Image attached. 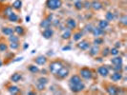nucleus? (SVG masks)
Wrapping results in <instances>:
<instances>
[{"label":"nucleus","instance_id":"nucleus-1","mask_svg":"<svg viewBox=\"0 0 127 95\" xmlns=\"http://www.w3.org/2000/svg\"><path fill=\"white\" fill-rule=\"evenodd\" d=\"M46 6L48 9L52 11H56L62 6V1L61 0H47Z\"/></svg>","mask_w":127,"mask_h":95},{"label":"nucleus","instance_id":"nucleus-2","mask_svg":"<svg viewBox=\"0 0 127 95\" xmlns=\"http://www.w3.org/2000/svg\"><path fill=\"white\" fill-rule=\"evenodd\" d=\"M62 67H63V64H62L61 61H54V62H52V63L50 64L49 69H50L51 73L56 75V74L58 72V70H59Z\"/></svg>","mask_w":127,"mask_h":95},{"label":"nucleus","instance_id":"nucleus-3","mask_svg":"<svg viewBox=\"0 0 127 95\" xmlns=\"http://www.w3.org/2000/svg\"><path fill=\"white\" fill-rule=\"evenodd\" d=\"M79 73H80L81 77L84 78V79H86V80H90V79H92L93 77L92 70L90 69H88V68L81 69L80 70H79Z\"/></svg>","mask_w":127,"mask_h":95},{"label":"nucleus","instance_id":"nucleus-4","mask_svg":"<svg viewBox=\"0 0 127 95\" xmlns=\"http://www.w3.org/2000/svg\"><path fill=\"white\" fill-rule=\"evenodd\" d=\"M70 88L74 93H78V92L85 89V85L83 84V82H80L78 84L70 85Z\"/></svg>","mask_w":127,"mask_h":95},{"label":"nucleus","instance_id":"nucleus-5","mask_svg":"<svg viewBox=\"0 0 127 95\" xmlns=\"http://www.w3.org/2000/svg\"><path fill=\"white\" fill-rule=\"evenodd\" d=\"M70 73V70H69V69L67 68V67H62L59 70H58V72L56 75H58V77L59 78V79H65L68 75H69Z\"/></svg>","mask_w":127,"mask_h":95},{"label":"nucleus","instance_id":"nucleus-6","mask_svg":"<svg viewBox=\"0 0 127 95\" xmlns=\"http://www.w3.org/2000/svg\"><path fill=\"white\" fill-rule=\"evenodd\" d=\"M106 91L111 95H116L117 93H119V88L117 87L116 86H108L106 87Z\"/></svg>","mask_w":127,"mask_h":95},{"label":"nucleus","instance_id":"nucleus-7","mask_svg":"<svg viewBox=\"0 0 127 95\" xmlns=\"http://www.w3.org/2000/svg\"><path fill=\"white\" fill-rule=\"evenodd\" d=\"M78 48L81 50V51H86V50H88L89 48H90V43L88 42L87 40H82L81 42H79L78 45Z\"/></svg>","mask_w":127,"mask_h":95},{"label":"nucleus","instance_id":"nucleus-8","mask_svg":"<svg viewBox=\"0 0 127 95\" xmlns=\"http://www.w3.org/2000/svg\"><path fill=\"white\" fill-rule=\"evenodd\" d=\"M35 63L39 65V66H43L47 63V57L43 55H39L36 58H35Z\"/></svg>","mask_w":127,"mask_h":95},{"label":"nucleus","instance_id":"nucleus-9","mask_svg":"<svg viewBox=\"0 0 127 95\" xmlns=\"http://www.w3.org/2000/svg\"><path fill=\"white\" fill-rule=\"evenodd\" d=\"M98 72L99 75H101L102 77H107L109 75V69L105 66H101V67H99L98 69Z\"/></svg>","mask_w":127,"mask_h":95},{"label":"nucleus","instance_id":"nucleus-10","mask_svg":"<svg viewBox=\"0 0 127 95\" xmlns=\"http://www.w3.org/2000/svg\"><path fill=\"white\" fill-rule=\"evenodd\" d=\"M66 25L70 30H74V29L77 28V22L74 18H68L66 20Z\"/></svg>","mask_w":127,"mask_h":95},{"label":"nucleus","instance_id":"nucleus-11","mask_svg":"<svg viewBox=\"0 0 127 95\" xmlns=\"http://www.w3.org/2000/svg\"><path fill=\"white\" fill-rule=\"evenodd\" d=\"M54 34V32L51 30V29H45L43 32H42V36L45 38V39H50Z\"/></svg>","mask_w":127,"mask_h":95},{"label":"nucleus","instance_id":"nucleus-12","mask_svg":"<svg viewBox=\"0 0 127 95\" xmlns=\"http://www.w3.org/2000/svg\"><path fill=\"white\" fill-rule=\"evenodd\" d=\"M122 78V74L120 71H116L115 73H113L111 75V80L114 82H117Z\"/></svg>","mask_w":127,"mask_h":95},{"label":"nucleus","instance_id":"nucleus-13","mask_svg":"<svg viewBox=\"0 0 127 95\" xmlns=\"http://www.w3.org/2000/svg\"><path fill=\"white\" fill-rule=\"evenodd\" d=\"M80 82H82V81H81L80 76H78V75H73L71 77V79H70V85L78 84Z\"/></svg>","mask_w":127,"mask_h":95},{"label":"nucleus","instance_id":"nucleus-14","mask_svg":"<svg viewBox=\"0 0 127 95\" xmlns=\"http://www.w3.org/2000/svg\"><path fill=\"white\" fill-rule=\"evenodd\" d=\"M91 7L96 11H99L102 9V4L100 2H98V0H95L93 3H91Z\"/></svg>","mask_w":127,"mask_h":95},{"label":"nucleus","instance_id":"nucleus-15","mask_svg":"<svg viewBox=\"0 0 127 95\" xmlns=\"http://www.w3.org/2000/svg\"><path fill=\"white\" fill-rule=\"evenodd\" d=\"M98 52H99V47H98V45H95V46H93L92 48H90V51H89L90 55L96 56Z\"/></svg>","mask_w":127,"mask_h":95},{"label":"nucleus","instance_id":"nucleus-16","mask_svg":"<svg viewBox=\"0 0 127 95\" xmlns=\"http://www.w3.org/2000/svg\"><path fill=\"white\" fill-rule=\"evenodd\" d=\"M21 78H22V75H21V73L15 72V73H13L12 76H11V81L14 82V83H17V82H19V81L21 80Z\"/></svg>","mask_w":127,"mask_h":95},{"label":"nucleus","instance_id":"nucleus-17","mask_svg":"<svg viewBox=\"0 0 127 95\" xmlns=\"http://www.w3.org/2000/svg\"><path fill=\"white\" fill-rule=\"evenodd\" d=\"M92 33L94 36H96V37H99L101 34H103L104 32L103 30H101L100 28H94L92 30Z\"/></svg>","mask_w":127,"mask_h":95},{"label":"nucleus","instance_id":"nucleus-18","mask_svg":"<svg viewBox=\"0 0 127 95\" xmlns=\"http://www.w3.org/2000/svg\"><path fill=\"white\" fill-rule=\"evenodd\" d=\"M51 24H52V22L50 21L49 19H44L40 23V27L43 28V29H49L51 27Z\"/></svg>","mask_w":127,"mask_h":95},{"label":"nucleus","instance_id":"nucleus-19","mask_svg":"<svg viewBox=\"0 0 127 95\" xmlns=\"http://www.w3.org/2000/svg\"><path fill=\"white\" fill-rule=\"evenodd\" d=\"M8 90H9V92H10L11 94H17V93L20 91L19 87H17L16 86H9V87H8Z\"/></svg>","mask_w":127,"mask_h":95},{"label":"nucleus","instance_id":"nucleus-20","mask_svg":"<svg viewBox=\"0 0 127 95\" xmlns=\"http://www.w3.org/2000/svg\"><path fill=\"white\" fill-rule=\"evenodd\" d=\"M14 32V30H12V28H3L2 29V33L5 35H12Z\"/></svg>","mask_w":127,"mask_h":95},{"label":"nucleus","instance_id":"nucleus-21","mask_svg":"<svg viewBox=\"0 0 127 95\" xmlns=\"http://www.w3.org/2000/svg\"><path fill=\"white\" fill-rule=\"evenodd\" d=\"M7 17L11 22H18V16L14 12H11Z\"/></svg>","mask_w":127,"mask_h":95},{"label":"nucleus","instance_id":"nucleus-22","mask_svg":"<svg viewBox=\"0 0 127 95\" xmlns=\"http://www.w3.org/2000/svg\"><path fill=\"white\" fill-rule=\"evenodd\" d=\"M108 26H109V21H107V20H100L98 22V28H100L101 30L106 29Z\"/></svg>","mask_w":127,"mask_h":95},{"label":"nucleus","instance_id":"nucleus-23","mask_svg":"<svg viewBox=\"0 0 127 95\" xmlns=\"http://www.w3.org/2000/svg\"><path fill=\"white\" fill-rule=\"evenodd\" d=\"M21 6H22V1L21 0H15L13 2V4H12V8L15 9V10H20Z\"/></svg>","mask_w":127,"mask_h":95},{"label":"nucleus","instance_id":"nucleus-24","mask_svg":"<svg viewBox=\"0 0 127 95\" xmlns=\"http://www.w3.org/2000/svg\"><path fill=\"white\" fill-rule=\"evenodd\" d=\"M111 63L113 65H122V58L121 57H115L113 59H111Z\"/></svg>","mask_w":127,"mask_h":95},{"label":"nucleus","instance_id":"nucleus-25","mask_svg":"<svg viewBox=\"0 0 127 95\" xmlns=\"http://www.w3.org/2000/svg\"><path fill=\"white\" fill-rule=\"evenodd\" d=\"M14 32H16L18 35H23L24 33H25L24 28L23 27H21V26H16V27L14 28Z\"/></svg>","mask_w":127,"mask_h":95},{"label":"nucleus","instance_id":"nucleus-26","mask_svg":"<svg viewBox=\"0 0 127 95\" xmlns=\"http://www.w3.org/2000/svg\"><path fill=\"white\" fill-rule=\"evenodd\" d=\"M82 35H83V33H82L81 32H75V33H74V35H73L74 40H75V41H78V40H80L81 37H82Z\"/></svg>","mask_w":127,"mask_h":95},{"label":"nucleus","instance_id":"nucleus-27","mask_svg":"<svg viewBox=\"0 0 127 95\" xmlns=\"http://www.w3.org/2000/svg\"><path fill=\"white\" fill-rule=\"evenodd\" d=\"M28 69H29L31 72H33V73H36V72L39 71V69H38L37 67L34 66V65H30V66L28 67Z\"/></svg>","mask_w":127,"mask_h":95},{"label":"nucleus","instance_id":"nucleus-28","mask_svg":"<svg viewBox=\"0 0 127 95\" xmlns=\"http://www.w3.org/2000/svg\"><path fill=\"white\" fill-rule=\"evenodd\" d=\"M61 36H62V39H66V40H67V39H69L70 37L72 36V34H71V32H70V31H66V32H64L62 33Z\"/></svg>","mask_w":127,"mask_h":95},{"label":"nucleus","instance_id":"nucleus-29","mask_svg":"<svg viewBox=\"0 0 127 95\" xmlns=\"http://www.w3.org/2000/svg\"><path fill=\"white\" fill-rule=\"evenodd\" d=\"M48 78L46 77H39L38 79H37V83H40V84H43V85H46L48 83Z\"/></svg>","mask_w":127,"mask_h":95},{"label":"nucleus","instance_id":"nucleus-30","mask_svg":"<svg viewBox=\"0 0 127 95\" xmlns=\"http://www.w3.org/2000/svg\"><path fill=\"white\" fill-rule=\"evenodd\" d=\"M75 8L77 9V10H81V9H83V3L81 2V1H77L76 3H75Z\"/></svg>","mask_w":127,"mask_h":95},{"label":"nucleus","instance_id":"nucleus-31","mask_svg":"<svg viewBox=\"0 0 127 95\" xmlns=\"http://www.w3.org/2000/svg\"><path fill=\"white\" fill-rule=\"evenodd\" d=\"M7 50H8L7 44H5V43H3V42L0 43V52H6Z\"/></svg>","mask_w":127,"mask_h":95},{"label":"nucleus","instance_id":"nucleus-32","mask_svg":"<svg viewBox=\"0 0 127 95\" xmlns=\"http://www.w3.org/2000/svg\"><path fill=\"white\" fill-rule=\"evenodd\" d=\"M9 41L10 42H19V38L12 34V35H9Z\"/></svg>","mask_w":127,"mask_h":95},{"label":"nucleus","instance_id":"nucleus-33","mask_svg":"<svg viewBox=\"0 0 127 95\" xmlns=\"http://www.w3.org/2000/svg\"><path fill=\"white\" fill-rule=\"evenodd\" d=\"M10 48L12 50H17L19 48V43L18 42H11L10 44Z\"/></svg>","mask_w":127,"mask_h":95},{"label":"nucleus","instance_id":"nucleus-34","mask_svg":"<svg viewBox=\"0 0 127 95\" xmlns=\"http://www.w3.org/2000/svg\"><path fill=\"white\" fill-rule=\"evenodd\" d=\"M113 19H114V14L111 11H108L106 13V20L107 21H112Z\"/></svg>","mask_w":127,"mask_h":95},{"label":"nucleus","instance_id":"nucleus-35","mask_svg":"<svg viewBox=\"0 0 127 95\" xmlns=\"http://www.w3.org/2000/svg\"><path fill=\"white\" fill-rule=\"evenodd\" d=\"M119 23H121L123 26H126L127 25V16L126 15H123V16L120 17V19H119Z\"/></svg>","mask_w":127,"mask_h":95},{"label":"nucleus","instance_id":"nucleus-36","mask_svg":"<svg viewBox=\"0 0 127 95\" xmlns=\"http://www.w3.org/2000/svg\"><path fill=\"white\" fill-rule=\"evenodd\" d=\"M101 54H102V56H103V57L108 56V55L110 54V49H109V48H105V49H103V50H102V52H101Z\"/></svg>","mask_w":127,"mask_h":95},{"label":"nucleus","instance_id":"nucleus-37","mask_svg":"<svg viewBox=\"0 0 127 95\" xmlns=\"http://www.w3.org/2000/svg\"><path fill=\"white\" fill-rule=\"evenodd\" d=\"M103 43V39L102 38H99V37H97L95 40H94V44L95 45H100Z\"/></svg>","mask_w":127,"mask_h":95},{"label":"nucleus","instance_id":"nucleus-38","mask_svg":"<svg viewBox=\"0 0 127 95\" xmlns=\"http://www.w3.org/2000/svg\"><path fill=\"white\" fill-rule=\"evenodd\" d=\"M118 49H117V48H113V49H111L110 50V54H112V55H117L118 54Z\"/></svg>","mask_w":127,"mask_h":95},{"label":"nucleus","instance_id":"nucleus-39","mask_svg":"<svg viewBox=\"0 0 127 95\" xmlns=\"http://www.w3.org/2000/svg\"><path fill=\"white\" fill-rule=\"evenodd\" d=\"M113 69L115 71H120L122 69V65H114V68Z\"/></svg>","mask_w":127,"mask_h":95},{"label":"nucleus","instance_id":"nucleus-40","mask_svg":"<svg viewBox=\"0 0 127 95\" xmlns=\"http://www.w3.org/2000/svg\"><path fill=\"white\" fill-rule=\"evenodd\" d=\"M11 12H12V7H8L6 10H5V15L6 16H8Z\"/></svg>","mask_w":127,"mask_h":95},{"label":"nucleus","instance_id":"nucleus-41","mask_svg":"<svg viewBox=\"0 0 127 95\" xmlns=\"http://www.w3.org/2000/svg\"><path fill=\"white\" fill-rule=\"evenodd\" d=\"M36 86H37V88H38L39 90H43V89L45 88V85L40 84V83H37V84H36Z\"/></svg>","mask_w":127,"mask_h":95},{"label":"nucleus","instance_id":"nucleus-42","mask_svg":"<svg viewBox=\"0 0 127 95\" xmlns=\"http://www.w3.org/2000/svg\"><path fill=\"white\" fill-rule=\"evenodd\" d=\"M83 6H84V8H86V9H90V8H91V3L88 2V1H85V2L83 3Z\"/></svg>","mask_w":127,"mask_h":95},{"label":"nucleus","instance_id":"nucleus-43","mask_svg":"<svg viewBox=\"0 0 127 95\" xmlns=\"http://www.w3.org/2000/svg\"><path fill=\"white\" fill-rule=\"evenodd\" d=\"M115 48H117V49L120 48V42H117V43H116V47H115Z\"/></svg>","mask_w":127,"mask_h":95},{"label":"nucleus","instance_id":"nucleus-44","mask_svg":"<svg viewBox=\"0 0 127 95\" xmlns=\"http://www.w3.org/2000/svg\"><path fill=\"white\" fill-rule=\"evenodd\" d=\"M68 50H71L70 47H63L62 48V51H68Z\"/></svg>","mask_w":127,"mask_h":95},{"label":"nucleus","instance_id":"nucleus-45","mask_svg":"<svg viewBox=\"0 0 127 95\" xmlns=\"http://www.w3.org/2000/svg\"><path fill=\"white\" fill-rule=\"evenodd\" d=\"M26 21L27 22L30 21V16H27V17H26Z\"/></svg>","mask_w":127,"mask_h":95},{"label":"nucleus","instance_id":"nucleus-46","mask_svg":"<svg viewBox=\"0 0 127 95\" xmlns=\"http://www.w3.org/2000/svg\"><path fill=\"white\" fill-rule=\"evenodd\" d=\"M28 47H29V45H28V44H25V45H24V49H27Z\"/></svg>","mask_w":127,"mask_h":95},{"label":"nucleus","instance_id":"nucleus-47","mask_svg":"<svg viewBox=\"0 0 127 95\" xmlns=\"http://www.w3.org/2000/svg\"><path fill=\"white\" fill-rule=\"evenodd\" d=\"M2 60H1V59H0V67H2Z\"/></svg>","mask_w":127,"mask_h":95},{"label":"nucleus","instance_id":"nucleus-48","mask_svg":"<svg viewBox=\"0 0 127 95\" xmlns=\"http://www.w3.org/2000/svg\"><path fill=\"white\" fill-rule=\"evenodd\" d=\"M4 1H5V0H0V2H4Z\"/></svg>","mask_w":127,"mask_h":95},{"label":"nucleus","instance_id":"nucleus-49","mask_svg":"<svg viewBox=\"0 0 127 95\" xmlns=\"http://www.w3.org/2000/svg\"><path fill=\"white\" fill-rule=\"evenodd\" d=\"M77 1H78V0H77Z\"/></svg>","mask_w":127,"mask_h":95}]
</instances>
